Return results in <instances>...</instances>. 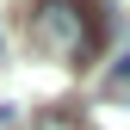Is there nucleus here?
<instances>
[{
    "mask_svg": "<svg viewBox=\"0 0 130 130\" xmlns=\"http://www.w3.org/2000/svg\"><path fill=\"white\" fill-rule=\"evenodd\" d=\"M43 50H56L68 68H87L99 56V12L87 0H37V19H31Z\"/></svg>",
    "mask_w": 130,
    "mask_h": 130,
    "instance_id": "nucleus-1",
    "label": "nucleus"
},
{
    "mask_svg": "<svg viewBox=\"0 0 130 130\" xmlns=\"http://www.w3.org/2000/svg\"><path fill=\"white\" fill-rule=\"evenodd\" d=\"M105 93H111V99H124V105H130V50H124L118 62H111V68H105Z\"/></svg>",
    "mask_w": 130,
    "mask_h": 130,
    "instance_id": "nucleus-2",
    "label": "nucleus"
},
{
    "mask_svg": "<svg viewBox=\"0 0 130 130\" xmlns=\"http://www.w3.org/2000/svg\"><path fill=\"white\" fill-rule=\"evenodd\" d=\"M68 130H74V124H68Z\"/></svg>",
    "mask_w": 130,
    "mask_h": 130,
    "instance_id": "nucleus-3",
    "label": "nucleus"
}]
</instances>
